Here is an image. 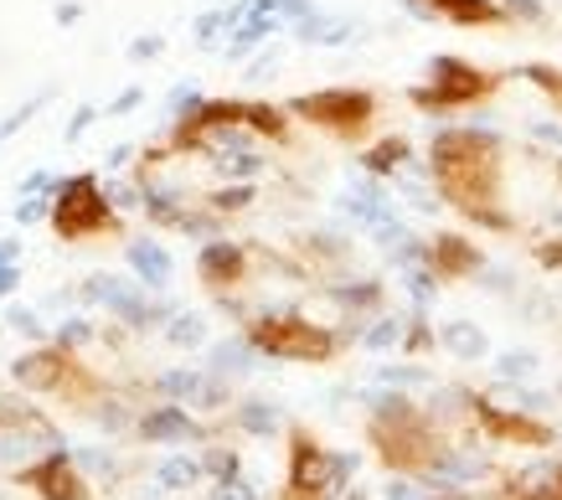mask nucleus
I'll return each instance as SVG.
<instances>
[{
	"label": "nucleus",
	"mask_w": 562,
	"mask_h": 500,
	"mask_svg": "<svg viewBox=\"0 0 562 500\" xmlns=\"http://www.w3.org/2000/svg\"><path fill=\"white\" fill-rule=\"evenodd\" d=\"M21 480L32 485L42 500H88V485H83V475L72 469L68 454H47V459L36 469H26Z\"/></svg>",
	"instance_id": "8"
},
{
	"label": "nucleus",
	"mask_w": 562,
	"mask_h": 500,
	"mask_svg": "<svg viewBox=\"0 0 562 500\" xmlns=\"http://www.w3.org/2000/svg\"><path fill=\"white\" fill-rule=\"evenodd\" d=\"M397 341H403V326H397V320H382V326L367 336V345H376V351H387V345H397Z\"/></svg>",
	"instance_id": "21"
},
{
	"label": "nucleus",
	"mask_w": 562,
	"mask_h": 500,
	"mask_svg": "<svg viewBox=\"0 0 562 500\" xmlns=\"http://www.w3.org/2000/svg\"><path fill=\"white\" fill-rule=\"evenodd\" d=\"M501 78L475 63H460V57H439L434 63V83L428 88H413V104L418 109H460V104H475L485 93H495Z\"/></svg>",
	"instance_id": "5"
},
{
	"label": "nucleus",
	"mask_w": 562,
	"mask_h": 500,
	"mask_svg": "<svg viewBox=\"0 0 562 500\" xmlns=\"http://www.w3.org/2000/svg\"><path fill=\"white\" fill-rule=\"evenodd\" d=\"M248 202H254V191H248V186H233V191H222V196H217L222 212H238V207H248Z\"/></svg>",
	"instance_id": "23"
},
{
	"label": "nucleus",
	"mask_w": 562,
	"mask_h": 500,
	"mask_svg": "<svg viewBox=\"0 0 562 500\" xmlns=\"http://www.w3.org/2000/svg\"><path fill=\"white\" fill-rule=\"evenodd\" d=\"M243 248H233V242H206L202 259H196V269H202V279L212 284V289H227V284H238L243 279Z\"/></svg>",
	"instance_id": "12"
},
{
	"label": "nucleus",
	"mask_w": 562,
	"mask_h": 500,
	"mask_svg": "<svg viewBox=\"0 0 562 500\" xmlns=\"http://www.w3.org/2000/svg\"><path fill=\"white\" fill-rule=\"evenodd\" d=\"M139 433H145V439H187L191 418L181 413V408H160V413H150L145 423H139Z\"/></svg>",
	"instance_id": "15"
},
{
	"label": "nucleus",
	"mask_w": 562,
	"mask_h": 500,
	"mask_svg": "<svg viewBox=\"0 0 562 500\" xmlns=\"http://www.w3.org/2000/svg\"><path fill=\"white\" fill-rule=\"evenodd\" d=\"M290 114L321 124V129H330L341 139H357L376 120V99L367 88H321V93H300L290 104Z\"/></svg>",
	"instance_id": "2"
},
{
	"label": "nucleus",
	"mask_w": 562,
	"mask_h": 500,
	"mask_svg": "<svg viewBox=\"0 0 562 500\" xmlns=\"http://www.w3.org/2000/svg\"><path fill=\"white\" fill-rule=\"evenodd\" d=\"M217 500H258V496H254V490H248L243 480H222V485H217Z\"/></svg>",
	"instance_id": "24"
},
{
	"label": "nucleus",
	"mask_w": 562,
	"mask_h": 500,
	"mask_svg": "<svg viewBox=\"0 0 562 500\" xmlns=\"http://www.w3.org/2000/svg\"><path fill=\"white\" fill-rule=\"evenodd\" d=\"M495 372H501V382H527L531 372H537V356H531V351H501V356H495Z\"/></svg>",
	"instance_id": "18"
},
{
	"label": "nucleus",
	"mask_w": 562,
	"mask_h": 500,
	"mask_svg": "<svg viewBox=\"0 0 562 500\" xmlns=\"http://www.w3.org/2000/svg\"><path fill=\"white\" fill-rule=\"evenodd\" d=\"M130 263L145 274V284H166V279H171V259H166L155 242H135V248H130Z\"/></svg>",
	"instance_id": "16"
},
{
	"label": "nucleus",
	"mask_w": 562,
	"mask_h": 500,
	"mask_svg": "<svg viewBox=\"0 0 562 500\" xmlns=\"http://www.w3.org/2000/svg\"><path fill=\"white\" fill-rule=\"evenodd\" d=\"M346 469H357V459H330L310 433H294V448H290V490L294 496H325L330 485H336V475H346Z\"/></svg>",
	"instance_id": "6"
},
{
	"label": "nucleus",
	"mask_w": 562,
	"mask_h": 500,
	"mask_svg": "<svg viewBox=\"0 0 562 500\" xmlns=\"http://www.w3.org/2000/svg\"><path fill=\"white\" fill-rule=\"evenodd\" d=\"M470 413H475V423L491 439H516V444H552V429L547 423H531L521 408L516 413H506V408H495L491 397H470Z\"/></svg>",
	"instance_id": "7"
},
{
	"label": "nucleus",
	"mask_w": 562,
	"mask_h": 500,
	"mask_svg": "<svg viewBox=\"0 0 562 500\" xmlns=\"http://www.w3.org/2000/svg\"><path fill=\"white\" fill-rule=\"evenodd\" d=\"M512 500H562V459H537V465L512 475Z\"/></svg>",
	"instance_id": "10"
},
{
	"label": "nucleus",
	"mask_w": 562,
	"mask_h": 500,
	"mask_svg": "<svg viewBox=\"0 0 562 500\" xmlns=\"http://www.w3.org/2000/svg\"><path fill=\"white\" fill-rule=\"evenodd\" d=\"M68 377H72V362L63 351H32V356L16 362V382L32 387V393H63Z\"/></svg>",
	"instance_id": "9"
},
{
	"label": "nucleus",
	"mask_w": 562,
	"mask_h": 500,
	"mask_svg": "<svg viewBox=\"0 0 562 500\" xmlns=\"http://www.w3.org/2000/svg\"><path fill=\"white\" fill-rule=\"evenodd\" d=\"M52 227H57V238H68V242H83V238H93V232H114V212H109V202H103V191L93 175H72L68 186L57 191Z\"/></svg>",
	"instance_id": "4"
},
{
	"label": "nucleus",
	"mask_w": 562,
	"mask_h": 500,
	"mask_svg": "<svg viewBox=\"0 0 562 500\" xmlns=\"http://www.w3.org/2000/svg\"><path fill=\"white\" fill-rule=\"evenodd\" d=\"M243 423H248L254 433H269L273 429V408H263V402H248V408H243Z\"/></svg>",
	"instance_id": "22"
},
{
	"label": "nucleus",
	"mask_w": 562,
	"mask_h": 500,
	"mask_svg": "<svg viewBox=\"0 0 562 500\" xmlns=\"http://www.w3.org/2000/svg\"><path fill=\"white\" fill-rule=\"evenodd\" d=\"M428 156H434V181H439L443 202H454L464 217H475L485 227H506V212L491 207L501 196V145H495V135L443 129Z\"/></svg>",
	"instance_id": "1"
},
{
	"label": "nucleus",
	"mask_w": 562,
	"mask_h": 500,
	"mask_svg": "<svg viewBox=\"0 0 562 500\" xmlns=\"http://www.w3.org/2000/svg\"><path fill=\"white\" fill-rule=\"evenodd\" d=\"M196 480V465H191V459H171V465L160 469V485H176V490H181V485H191Z\"/></svg>",
	"instance_id": "20"
},
{
	"label": "nucleus",
	"mask_w": 562,
	"mask_h": 500,
	"mask_svg": "<svg viewBox=\"0 0 562 500\" xmlns=\"http://www.w3.org/2000/svg\"><path fill=\"white\" fill-rule=\"evenodd\" d=\"M443 345L460 356V362H475V356H485L491 351V341H485V330H475L470 320H454V326H443Z\"/></svg>",
	"instance_id": "14"
},
{
	"label": "nucleus",
	"mask_w": 562,
	"mask_h": 500,
	"mask_svg": "<svg viewBox=\"0 0 562 500\" xmlns=\"http://www.w3.org/2000/svg\"><path fill=\"white\" fill-rule=\"evenodd\" d=\"M558 175H562V160H558Z\"/></svg>",
	"instance_id": "27"
},
{
	"label": "nucleus",
	"mask_w": 562,
	"mask_h": 500,
	"mask_svg": "<svg viewBox=\"0 0 562 500\" xmlns=\"http://www.w3.org/2000/svg\"><path fill=\"white\" fill-rule=\"evenodd\" d=\"M248 345L263 351V356H279V362H325L336 351V336L325 326H310V320H258L248 326Z\"/></svg>",
	"instance_id": "3"
},
{
	"label": "nucleus",
	"mask_w": 562,
	"mask_h": 500,
	"mask_svg": "<svg viewBox=\"0 0 562 500\" xmlns=\"http://www.w3.org/2000/svg\"><path fill=\"white\" fill-rule=\"evenodd\" d=\"M387 500H434V496H418L408 480H392V485H387Z\"/></svg>",
	"instance_id": "26"
},
{
	"label": "nucleus",
	"mask_w": 562,
	"mask_h": 500,
	"mask_svg": "<svg viewBox=\"0 0 562 500\" xmlns=\"http://www.w3.org/2000/svg\"><path fill=\"white\" fill-rule=\"evenodd\" d=\"M171 341H181V345L202 341V326H196V320H176V326H171Z\"/></svg>",
	"instance_id": "25"
},
{
	"label": "nucleus",
	"mask_w": 562,
	"mask_h": 500,
	"mask_svg": "<svg viewBox=\"0 0 562 500\" xmlns=\"http://www.w3.org/2000/svg\"><path fill=\"white\" fill-rule=\"evenodd\" d=\"M434 16L454 21V26H491V21H501L506 11L495 5V0H424Z\"/></svg>",
	"instance_id": "13"
},
{
	"label": "nucleus",
	"mask_w": 562,
	"mask_h": 500,
	"mask_svg": "<svg viewBox=\"0 0 562 500\" xmlns=\"http://www.w3.org/2000/svg\"><path fill=\"white\" fill-rule=\"evenodd\" d=\"M521 78H531V83L547 88L552 99H562V72H558V68H542V63H531V68H521Z\"/></svg>",
	"instance_id": "19"
},
{
	"label": "nucleus",
	"mask_w": 562,
	"mask_h": 500,
	"mask_svg": "<svg viewBox=\"0 0 562 500\" xmlns=\"http://www.w3.org/2000/svg\"><path fill=\"white\" fill-rule=\"evenodd\" d=\"M424 259L439 279H460V274H475L480 269L475 242H464V238H434V248H428Z\"/></svg>",
	"instance_id": "11"
},
{
	"label": "nucleus",
	"mask_w": 562,
	"mask_h": 500,
	"mask_svg": "<svg viewBox=\"0 0 562 500\" xmlns=\"http://www.w3.org/2000/svg\"><path fill=\"white\" fill-rule=\"evenodd\" d=\"M403 160H408V139H382V145H372V150H367V171L387 175V171H397Z\"/></svg>",
	"instance_id": "17"
}]
</instances>
